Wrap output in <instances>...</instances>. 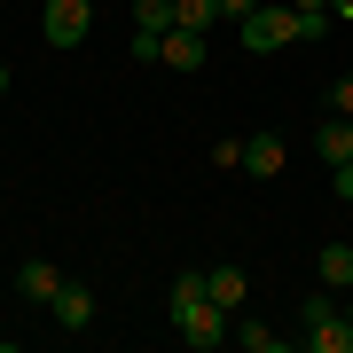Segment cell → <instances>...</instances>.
<instances>
[{
    "instance_id": "19",
    "label": "cell",
    "mask_w": 353,
    "mask_h": 353,
    "mask_svg": "<svg viewBox=\"0 0 353 353\" xmlns=\"http://www.w3.org/2000/svg\"><path fill=\"white\" fill-rule=\"evenodd\" d=\"M330 110H338V118H353V71L338 79V87H330Z\"/></svg>"
},
{
    "instance_id": "18",
    "label": "cell",
    "mask_w": 353,
    "mask_h": 353,
    "mask_svg": "<svg viewBox=\"0 0 353 353\" xmlns=\"http://www.w3.org/2000/svg\"><path fill=\"white\" fill-rule=\"evenodd\" d=\"M330 196H338V204H353V157H345V165H330Z\"/></svg>"
},
{
    "instance_id": "1",
    "label": "cell",
    "mask_w": 353,
    "mask_h": 353,
    "mask_svg": "<svg viewBox=\"0 0 353 353\" xmlns=\"http://www.w3.org/2000/svg\"><path fill=\"white\" fill-rule=\"evenodd\" d=\"M236 32H243V48H252V55H275V48H290V39H299V16H290V0H259Z\"/></svg>"
},
{
    "instance_id": "14",
    "label": "cell",
    "mask_w": 353,
    "mask_h": 353,
    "mask_svg": "<svg viewBox=\"0 0 353 353\" xmlns=\"http://www.w3.org/2000/svg\"><path fill=\"white\" fill-rule=\"evenodd\" d=\"M173 24H189V32H212V24H220V0H173Z\"/></svg>"
},
{
    "instance_id": "23",
    "label": "cell",
    "mask_w": 353,
    "mask_h": 353,
    "mask_svg": "<svg viewBox=\"0 0 353 353\" xmlns=\"http://www.w3.org/2000/svg\"><path fill=\"white\" fill-rule=\"evenodd\" d=\"M345 314H353V283H345Z\"/></svg>"
},
{
    "instance_id": "21",
    "label": "cell",
    "mask_w": 353,
    "mask_h": 353,
    "mask_svg": "<svg viewBox=\"0 0 353 353\" xmlns=\"http://www.w3.org/2000/svg\"><path fill=\"white\" fill-rule=\"evenodd\" d=\"M330 16H345V24H353V0H330Z\"/></svg>"
},
{
    "instance_id": "12",
    "label": "cell",
    "mask_w": 353,
    "mask_h": 353,
    "mask_svg": "<svg viewBox=\"0 0 353 353\" xmlns=\"http://www.w3.org/2000/svg\"><path fill=\"white\" fill-rule=\"evenodd\" d=\"M196 299H204V267H189V275H173V290H165V314H189Z\"/></svg>"
},
{
    "instance_id": "6",
    "label": "cell",
    "mask_w": 353,
    "mask_h": 353,
    "mask_svg": "<svg viewBox=\"0 0 353 353\" xmlns=\"http://www.w3.org/2000/svg\"><path fill=\"white\" fill-rule=\"evenodd\" d=\"M204 299H212V306H228V314H243V299H252L243 267H204Z\"/></svg>"
},
{
    "instance_id": "15",
    "label": "cell",
    "mask_w": 353,
    "mask_h": 353,
    "mask_svg": "<svg viewBox=\"0 0 353 353\" xmlns=\"http://www.w3.org/2000/svg\"><path fill=\"white\" fill-rule=\"evenodd\" d=\"M134 32H173V0H134Z\"/></svg>"
},
{
    "instance_id": "13",
    "label": "cell",
    "mask_w": 353,
    "mask_h": 353,
    "mask_svg": "<svg viewBox=\"0 0 353 353\" xmlns=\"http://www.w3.org/2000/svg\"><path fill=\"white\" fill-rule=\"evenodd\" d=\"M236 345H252V353H283V330H267L252 314H236Z\"/></svg>"
},
{
    "instance_id": "10",
    "label": "cell",
    "mask_w": 353,
    "mask_h": 353,
    "mask_svg": "<svg viewBox=\"0 0 353 353\" xmlns=\"http://www.w3.org/2000/svg\"><path fill=\"white\" fill-rule=\"evenodd\" d=\"M314 150H322V165H345V157H353V118L330 110L322 126H314Z\"/></svg>"
},
{
    "instance_id": "11",
    "label": "cell",
    "mask_w": 353,
    "mask_h": 353,
    "mask_svg": "<svg viewBox=\"0 0 353 353\" xmlns=\"http://www.w3.org/2000/svg\"><path fill=\"white\" fill-rule=\"evenodd\" d=\"M314 275H322L330 290H345V283H353V243H322V252H314Z\"/></svg>"
},
{
    "instance_id": "20",
    "label": "cell",
    "mask_w": 353,
    "mask_h": 353,
    "mask_svg": "<svg viewBox=\"0 0 353 353\" xmlns=\"http://www.w3.org/2000/svg\"><path fill=\"white\" fill-rule=\"evenodd\" d=\"M290 8H299V16H330V0H290Z\"/></svg>"
},
{
    "instance_id": "4",
    "label": "cell",
    "mask_w": 353,
    "mask_h": 353,
    "mask_svg": "<svg viewBox=\"0 0 353 353\" xmlns=\"http://www.w3.org/2000/svg\"><path fill=\"white\" fill-rule=\"evenodd\" d=\"M283 165H290V141L283 134H252V141H243V173H252V181H275Z\"/></svg>"
},
{
    "instance_id": "5",
    "label": "cell",
    "mask_w": 353,
    "mask_h": 353,
    "mask_svg": "<svg viewBox=\"0 0 353 353\" xmlns=\"http://www.w3.org/2000/svg\"><path fill=\"white\" fill-rule=\"evenodd\" d=\"M48 314L63 322V330H87V322H94V290L63 275V290H55V299H48Z\"/></svg>"
},
{
    "instance_id": "2",
    "label": "cell",
    "mask_w": 353,
    "mask_h": 353,
    "mask_svg": "<svg viewBox=\"0 0 353 353\" xmlns=\"http://www.w3.org/2000/svg\"><path fill=\"white\" fill-rule=\"evenodd\" d=\"M94 24V0H39V39L48 48H79Z\"/></svg>"
},
{
    "instance_id": "7",
    "label": "cell",
    "mask_w": 353,
    "mask_h": 353,
    "mask_svg": "<svg viewBox=\"0 0 353 353\" xmlns=\"http://www.w3.org/2000/svg\"><path fill=\"white\" fill-rule=\"evenodd\" d=\"M55 290H63V267H48V259H24V267H16V299H32V306H48Z\"/></svg>"
},
{
    "instance_id": "22",
    "label": "cell",
    "mask_w": 353,
    "mask_h": 353,
    "mask_svg": "<svg viewBox=\"0 0 353 353\" xmlns=\"http://www.w3.org/2000/svg\"><path fill=\"white\" fill-rule=\"evenodd\" d=\"M0 94H8V63H0Z\"/></svg>"
},
{
    "instance_id": "9",
    "label": "cell",
    "mask_w": 353,
    "mask_h": 353,
    "mask_svg": "<svg viewBox=\"0 0 353 353\" xmlns=\"http://www.w3.org/2000/svg\"><path fill=\"white\" fill-rule=\"evenodd\" d=\"M306 345L314 353H353V314L338 306V314H322V322H306Z\"/></svg>"
},
{
    "instance_id": "17",
    "label": "cell",
    "mask_w": 353,
    "mask_h": 353,
    "mask_svg": "<svg viewBox=\"0 0 353 353\" xmlns=\"http://www.w3.org/2000/svg\"><path fill=\"white\" fill-rule=\"evenodd\" d=\"M212 165L220 173H243V141H212Z\"/></svg>"
},
{
    "instance_id": "3",
    "label": "cell",
    "mask_w": 353,
    "mask_h": 353,
    "mask_svg": "<svg viewBox=\"0 0 353 353\" xmlns=\"http://www.w3.org/2000/svg\"><path fill=\"white\" fill-rule=\"evenodd\" d=\"M173 330H181L196 353H212V345H228V338H236V314H228V306H212V299H196L189 314H173Z\"/></svg>"
},
{
    "instance_id": "8",
    "label": "cell",
    "mask_w": 353,
    "mask_h": 353,
    "mask_svg": "<svg viewBox=\"0 0 353 353\" xmlns=\"http://www.w3.org/2000/svg\"><path fill=\"white\" fill-rule=\"evenodd\" d=\"M165 71H204V32H189V24H173L165 32V55H157Z\"/></svg>"
},
{
    "instance_id": "16",
    "label": "cell",
    "mask_w": 353,
    "mask_h": 353,
    "mask_svg": "<svg viewBox=\"0 0 353 353\" xmlns=\"http://www.w3.org/2000/svg\"><path fill=\"white\" fill-rule=\"evenodd\" d=\"M126 55H134V63H157V55H165V32H134Z\"/></svg>"
}]
</instances>
